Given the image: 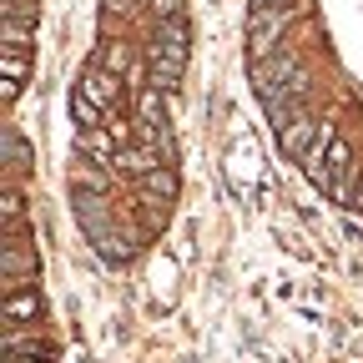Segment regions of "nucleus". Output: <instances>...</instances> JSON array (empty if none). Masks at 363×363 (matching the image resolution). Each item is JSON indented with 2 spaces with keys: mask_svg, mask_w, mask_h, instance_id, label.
<instances>
[{
  "mask_svg": "<svg viewBox=\"0 0 363 363\" xmlns=\"http://www.w3.org/2000/svg\"><path fill=\"white\" fill-rule=\"evenodd\" d=\"M283 26H288V11H252V16H247V45H252V61L278 56Z\"/></svg>",
  "mask_w": 363,
  "mask_h": 363,
  "instance_id": "f03ea898",
  "label": "nucleus"
},
{
  "mask_svg": "<svg viewBox=\"0 0 363 363\" xmlns=\"http://www.w3.org/2000/svg\"><path fill=\"white\" fill-rule=\"evenodd\" d=\"M116 142H121V136H116L111 126H86V131H81V157L96 162V167H111V162L121 157Z\"/></svg>",
  "mask_w": 363,
  "mask_h": 363,
  "instance_id": "20e7f679",
  "label": "nucleus"
},
{
  "mask_svg": "<svg viewBox=\"0 0 363 363\" xmlns=\"http://www.w3.org/2000/svg\"><path fill=\"white\" fill-rule=\"evenodd\" d=\"M358 207H363V192H358Z\"/></svg>",
  "mask_w": 363,
  "mask_h": 363,
  "instance_id": "4468645a",
  "label": "nucleus"
},
{
  "mask_svg": "<svg viewBox=\"0 0 363 363\" xmlns=\"http://www.w3.org/2000/svg\"><path fill=\"white\" fill-rule=\"evenodd\" d=\"M71 116H76V126L86 131V126H101V116H106V111H101L96 101H86L81 91H71Z\"/></svg>",
  "mask_w": 363,
  "mask_h": 363,
  "instance_id": "9d476101",
  "label": "nucleus"
},
{
  "mask_svg": "<svg viewBox=\"0 0 363 363\" xmlns=\"http://www.w3.org/2000/svg\"><path fill=\"white\" fill-rule=\"evenodd\" d=\"M252 172H257V147L252 136H238V147L227 152V177H233L238 192H252Z\"/></svg>",
  "mask_w": 363,
  "mask_h": 363,
  "instance_id": "39448f33",
  "label": "nucleus"
},
{
  "mask_svg": "<svg viewBox=\"0 0 363 363\" xmlns=\"http://www.w3.org/2000/svg\"><path fill=\"white\" fill-rule=\"evenodd\" d=\"M76 91H81L86 101H96L101 111H111L116 96H121V86H116V71H111V66H86V76H81Z\"/></svg>",
  "mask_w": 363,
  "mask_h": 363,
  "instance_id": "7ed1b4c3",
  "label": "nucleus"
},
{
  "mask_svg": "<svg viewBox=\"0 0 363 363\" xmlns=\"http://www.w3.org/2000/svg\"><path fill=\"white\" fill-rule=\"evenodd\" d=\"M313 136H318V121L298 116V121L278 136V142H283V152H288V157H298V162H303V157H308V147H313Z\"/></svg>",
  "mask_w": 363,
  "mask_h": 363,
  "instance_id": "423d86ee",
  "label": "nucleus"
},
{
  "mask_svg": "<svg viewBox=\"0 0 363 363\" xmlns=\"http://www.w3.org/2000/svg\"><path fill=\"white\" fill-rule=\"evenodd\" d=\"M136 131H142L147 147H162V157H172V131H167V101L157 86H142L136 96Z\"/></svg>",
  "mask_w": 363,
  "mask_h": 363,
  "instance_id": "f257e3e1",
  "label": "nucleus"
},
{
  "mask_svg": "<svg viewBox=\"0 0 363 363\" xmlns=\"http://www.w3.org/2000/svg\"><path fill=\"white\" fill-rule=\"evenodd\" d=\"M35 313H40V298H35V293H21V288L6 293V323H11V328H16V323H30Z\"/></svg>",
  "mask_w": 363,
  "mask_h": 363,
  "instance_id": "0eeeda50",
  "label": "nucleus"
},
{
  "mask_svg": "<svg viewBox=\"0 0 363 363\" xmlns=\"http://www.w3.org/2000/svg\"><path fill=\"white\" fill-rule=\"evenodd\" d=\"M21 157L30 162V147H21V136H16V126H6V167H21Z\"/></svg>",
  "mask_w": 363,
  "mask_h": 363,
  "instance_id": "9b49d317",
  "label": "nucleus"
},
{
  "mask_svg": "<svg viewBox=\"0 0 363 363\" xmlns=\"http://www.w3.org/2000/svg\"><path fill=\"white\" fill-rule=\"evenodd\" d=\"M0 212H6V227L21 217V192H16V187H6V207H0Z\"/></svg>",
  "mask_w": 363,
  "mask_h": 363,
  "instance_id": "ddd939ff",
  "label": "nucleus"
},
{
  "mask_svg": "<svg viewBox=\"0 0 363 363\" xmlns=\"http://www.w3.org/2000/svg\"><path fill=\"white\" fill-rule=\"evenodd\" d=\"M147 192H152L157 202H172V197H177V167H167V162H162V167L147 177Z\"/></svg>",
  "mask_w": 363,
  "mask_h": 363,
  "instance_id": "1a4fd4ad",
  "label": "nucleus"
},
{
  "mask_svg": "<svg viewBox=\"0 0 363 363\" xmlns=\"http://www.w3.org/2000/svg\"><path fill=\"white\" fill-rule=\"evenodd\" d=\"M157 11V21H182V0H147Z\"/></svg>",
  "mask_w": 363,
  "mask_h": 363,
  "instance_id": "f8f14e48",
  "label": "nucleus"
},
{
  "mask_svg": "<svg viewBox=\"0 0 363 363\" xmlns=\"http://www.w3.org/2000/svg\"><path fill=\"white\" fill-rule=\"evenodd\" d=\"M21 76H26V56H21V45H6V86H0V96L16 101L21 96Z\"/></svg>",
  "mask_w": 363,
  "mask_h": 363,
  "instance_id": "6e6552de",
  "label": "nucleus"
}]
</instances>
